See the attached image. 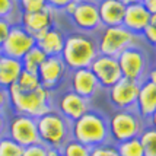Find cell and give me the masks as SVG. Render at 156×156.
Returning a JSON list of instances; mask_svg holds the SVG:
<instances>
[{
    "mask_svg": "<svg viewBox=\"0 0 156 156\" xmlns=\"http://www.w3.org/2000/svg\"><path fill=\"white\" fill-rule=\"evenodd\" d=\"M72 139L88 146L89 149L111 143L108 118L99 111L89 109L86 114L70 124Z\"/></svg>",
    "mask_w": 156,
    "mask_h": 156,
    "instance_id": "cell-1",
    "label": "cell"
},
{
    "mask_svg": "<svg viewBox=\"0 0 156 156\" xmlns=\"http://www.w3.org/2000/svg\"><path fill=\"white\" fill-rule=\"evenodd\" d=\"M7 96H9V105L12 107L15 114L32 117L35 120L54 109L53 94L44 86H40L31 92H23L16 85H12L10 88H7Z\"/></svg>",
    "mask_w": 156,
    "mask_h": 156,
    "instance_id": "cell-2",
    "label": "cell"
},
{
    "mask_svg": "<svg viewBox=\"0 0 156 156\" xmlns=\"http://www.w3.org/2000/svg\"><path fill=\"white\" fill-rule=\"evenodd\" d=\"M98 55L96 40L89 34L73 32L66 37L64 47L61 51V60L69 70L89 67Z\"/></svg>",
    "mask_w": 156,
    "mask_h": 156,
    "instance_id": "cell-3",
    "label": "cell"
},
{
    "mask_svg": "<svg viewBox=\"0 0 156 156\" xmlns=\"http://www.w3.org/2000/svg\"><path fill=\"white\" fill-rule=\"evenodd\" d=\"M70 124L58 111L51 109L50 112L37 118V130L40 143L48 149H60L69 139H72Z\"/></svg>",
    "mask_w": 156,
    "mask_h": 156,
    "instance_id": "cell-4",
    "label": "cell"
},
{
    "mask_svg": "<svg viewBox=\"0 0 156 156\" xmlns=\"http://www.w3.org/2000/svg\"><path fill=\"white\" fill-rule=\"evenodd\" d=\"M146 124L147 122H144L134 109H117L108 118L109 140H112V144H117L139 137Z\"/></svg>",
    "mask_w": 156,
    "mask_h": 156,
    "instance_id": "cell-5",
    "label": "cell"
},
{
    "mask_svg": "<svg viewBox=\"0 0 156 156\" xmlns=\"http://www.w3.org/2000/svg\"><path fill=\"white\" fill-rule=\"evenodd\" d=\"M137 37L127 31L122 25L118 27H102L99 31V37L96 40L98 54L118 57L126 48L136 45Z\"/></svg>",
    "mask_w": 156,
    "mask_h": 156,
    "instance_id": "cell-6",
    "label": "cell"
},
{
    "mask_svg": "<svg viewBox=\"0 0 156 156\" xmlns=\"http://www.w3.org/2000/svg\"><path fill=\"white\" fill-rule=\"evenodd\" d=\"M117 61H118L122 77L139 82V83L146 79V75L150 70L147 54L137 44L126 48L122 53H120L117 57Z\"/></svg>",
    "mask_w": 156,
    "mask_h": 156,
    "instance_id": "cell-7",
    "label": "cell"
},
{
    "mask_svg": "<svg viewBox=\"0 0 156 156\" xmlns=\"http://www.w3.org/2000/svg\"><path fill=\"white\" fill-rule=\"evenodd\" d=\"M6 133L7 137H10L13 142L20 144L22 147L40 143L38 130H37V120L32 117L13 114L7 120Z\"/></svg>",
    "mask_w": 156,
    "mask_h": 156,
    "instance_id": "cell-8",
    "label": "cell"
},
{
    "mask_svg": "<svg viewBox=\"0 0 156 156\" xmlns=\"http://www.w3.org/2000/svg\"><path fill=\"white\" fill-rule=\"evenodd\" d=\"M32 47H35V38L27 32L19 23H12L9 34L0 48V55L20 60Z\"/></svg>",
    "mask_w": 156,
    "mask_h": 156,
    "instance_id": "cell-9",
    "label": "cell"
},
{
    "mask_svg": "<svg viewBox=\"0 0 156 156\" xmlns=\"http://www.w3.org/2000/svg\"><path fill=\"white\" fill-rule=\"evenodd\" d=\"M89 69L96 77L101 89L108 90L114 83H117L122 77L121 70H120V66H118V61H117L115 57L98 54L94 58V61L90 63Z\"/></svg>",
    "mask_w": 156,
    "mask_h": 156,
    "instance_id": "cell-10",
    "label": "cell"
},
{
    "mask_svg": "<svg viewBox=\"0 0 156 156\" xmlns=\"http://www.w3.org/2000/svg\"><path fill=\"white\" fill-rule=\"evenodd\" d=\"M70 18L75 27L79 29V32L83 34L92 35L102 28L95 2H77Z\"/></svg>",
    "mask_w": 156,
    "mask_h": 156,
    "instance_id": "cell-11",
    "label": "cell"
},
{
    "mask_svg": "<svg viewBox=\"0 0 156 156\" xmlns=\"http://www.w3.org/2000/svg\"><path fill=\"white\" fill-rule=\"evenodd\" d=\"M140 83L121 77L108 89V99L117 109H134Z\"/></svg>",
    "mask_w": 156,
    "mask_h": 156,
    "instance_id": "cell-12",
    "label": "cell"
},
{
    "mask_svg": "<svg viewBox=\"0 0 156 156\" xmlns=\"http://www.w3.org/2000/svg\"><path fill=\"white\" fill-rule=\"evenodd\" d=\"M55 107H57L55 111H58L66 120L73 122L90 109V101L86 98H82L73 90H67L57 99Z\"/></svg>",
    "mask_w": 156,
    "mask_h": 156,
    "instance_id": "cell-13",
    "label": "cell"
},
{
    "mask_svg": "<svg viewBox=\"0 0 156 156\" xmlns=\"http://www.w3.org/2000/svg\"><path fill=\"white\" fill-rule=\"evenodd\" d=\"M134 111L142 117L144 122L153 124L156 112V83L155 82L144 80L140 82L139 95L136 99Z\"/></svg>",
    "mask_w": 156,
    "mask_h": 156,
    "instance_id": "cell-14",
    "label": "cell"
},
{
    "mask_svg": "<svg viewBox=\"0 0 156 156\" xmlns=\"http://www.w3.org/2000/svg\"><path fill=\"white\" fill-rule=\"evenodd\" d=\"M18 23L32 37H37L38 34L54 27V10L47 6L45 9L38 10V12L20 13Z\"/></svg>",
    "mask_w": 156,
    "mask_h": 156,
    "instance_id": "cell-15",
    "label": "cell"
},
{
    "mask_svg": "<svg viewBox=\"0 0 156 156\" xmlns=\"http://www.w3.org/2000/svg\"><path fill=\"white\" fill-rule=\"evenodd\" d=\"M67 67L61 60V57H47L44 63L38 69V77H40L41 86L48 90H53L58 85V82L64 77Z\"/></svg>",
    "mask_w": 156,
    "mask_h": 156,
    "instance_id": "cell-16",
    "label": "cell"
},
{
    "mask_svg": "<svg viewBox=\"0 0 156 156\" xmlns=\"http://www.w3.org/2000/svg\"><path fill=\"white\" fill-rule=\"evenodd\" d=\"M70 88L75 94L80 95L82 98L90 99V98H94L96 95V92L101 89V86L96 80V77L94 76V73L90 72V69L85 67L72 72Z\"/></svg>",
    "mask_w": 156,
    "mask_h": 156,
    "instance_id": "cell-17",
    "label": "cell"
},
{
    "mask_svg": "<svg viewBox=\"0 0 156 156\" xmlns=\"http://www.w3.org/2000/svg\"><path fill=\"white\" fill-rule=\"evenodd\" d=\"M150 22V13L146 10V7L143 6L140 2L137 3H131V5H126V12H124V18H122V27L131 34L136 37L142 35L143 29L149 25Z\"/></svg>",
    "mask_w": 156,
    "mask_h": 156,
    "instance_id": "cell-18",
    "label": "cell"
},
{
    "mask_svg": "<svg viewBox=\"0 0 156 156\" xmlns=\"http://www.w3.org/2000/svg\"><path fill=\"white\" fill-rule=\"evenodd\" d=\"M35 38V45L44 51L47 57H60L63 47H64V40L66 37L63 34L60 28L51 27L50 29L38 34Z\"/></svg>",
    "mask_w": 156,
    "mask_h": 156,
    "instance_id": "cell-19",
    "label": "cell"
},
{
    "mask_svg": "<svg viewBox=\"0 0 156 156\" xmlns=\"http://www.w3.org/2000/svg\"><path fill=\"white\" fill-rule=\"evenodd\" d=\"M96 6L102 27H118L122 23L126 5L120 0H98Z\"/></svg>",
    "mask_w": 156,
    "mask_h": 156,
    "instance_id": "cell-20",
    "label": "cell"
},
{
    "mask_svg": "<svg viewBox=\"0 0 156 156\" xmlns=\"http://www.w3.org/2000/svg\"><path fill=\"white\" fill-rule=\"evenodd\" d=\"M22 70L23 69H22L20 60L0 55V88L7 89L15 85Z\"/></svg>",
    "mask_w": 156,
    "mask_h": 156,
    "instance_id": "cell-21",
    "label": "cell"
},
{
    "mask_svg": "<svg viewBox=\"0 0 156 156\" xmlns=\"http://www.w3.org/2000/svg\"><path fill=\"white\" fill-rule=\"evenodd\" d=\"M45 58H47V55L44 54V51L35 45V47H32L27 54L20 58L22 69L25 72H29V73H38V69L44 63Z\"/></svg>",
    "mask_w": 156,
    "mask_h": 156,
    "instance_id": "cell-22",
    "label": "cell"
},
{
    "mask_svg": "<svg viewBox=\"0 0 156 156\" xmlns=\"http://www.w3.org/2000/svg\"><path fill=\"white\" fill-rule=\"evenodd\" d=\"M137 139L142 144L144 156H156V130L153 124H146Z\"/></svg>",
    "mask_w": 156,
    "mask_h": 156,
    "instance_id": "cell-23",
    "label": "cell"
},
{
    "mask_svg": "<svg viewBox=\"0 0 156 156\" xmlns=\"http://www.w3.org/2000/svg\"><path fill=\"white\" fill-rule=\"evenodd\" d=\"M115 149L120 156H144L143 147L137 137L126 140V142H121V143H117Z\"/></svg>",
    "mask_w": 156,
    "mask_h": 156,
    "instance_id": "cell-24",
    "label": "cell"
},
{
    "mask_svg": "<svg viewBox=\"0 0 156 156\" xmlns=\"http://www.w3.org/2000/svg\"><path fill=\"white\" fill-rule=\"evenodd\" d=\"M20 90L23 92H31V90H35L41 86V82H40V77L37 73H29V72H25L22 70L20 76L18 77V80L15 83Z\"/></svg>",
    "mask_w": 156,
    "mask_h": 156,
    "instance_id": "cell-25",
    "label": "cell"
},
{
    "mask_svg": "<svg viewBox=\"0 0 156 156\" xmlns=\"http://www.w3.org/2000/svg\"><path fill=\"white\" fill-rule=\"evenodd\" d=\"M60 152L63 156H89L90 149L88 146L73 140V139H69L60 147Z\"/></svg>",
    "mask_w": 156,
    "mask_h": 156,
    "instance_id": "cell-26",
    "label": "cell"
},
{
    "mask_svg": "<svg viewBox=\"0 0 156 156\" xmlns=\"http://www.w3.org/2000/svg\"><path fill=\"white\" fill-rule=\"evenodd\" d=\"M22 150L23 147L13 142L10 137H0V156H22Z\"/></svg>",
    "mask_w": 156,
    "mask_h": 156,
    "instance_id": "cell-27",
    "label": "cell"
},
{
    "mask_svg": "<svg viewBox=\"0 0 156 156\" xmlns=\"http://www.w3.org/2000/svg\"><path fill=\"white\" fill-rule=\"evenodd\" d=\"M20 13H32L47 7V0H16Z\"/></svg>",
    "mask_w": 156,
    "mask_h": 156,
    "instance_id": "cell-28",
    "label": "cell"
},
{
    "mask_svg": "<svg viewBox=\"0 0 156 156\" xmlns=\"http://www.w3.org/2000/svg\"><path fill=\"white\" fill-rule=\"evenodd\" d=\"M89 156H120L115 149V144L112 143H107V144H101L90 149Z\"/></svg>",
    "mask_w": 156,
    "mask_h": 156,
    "instance_id": "cell-29",
    "label": "cell"
},
{
    "mask_svg": "<svg viewBox=\"0 0 156 156\" xmlns=\"http://www.w3.org/2000/svg\"><path fill=\"white\" fill-rule=\"evenodd\" d=\"M16 9H18L16 0H0V18L10 22V16L15 13Z\"/></svg>",
    "mask_w": 156,
    "mask_h": 156,
    "instance_id": "cell-30",
    "label": "cell"
},
{
    "mask_svg": "<svg viewBox=\"0 0 156 156\" xmlns=\"http://www.w3.org/2000/svg\"><path fill=\"white\" fill-rule=\"evenodd\" d=\"M48 147L42 143H35L31 146H27L22 150V156H47Z\"/></svg>",
    "mask_w": 156,
    "mask_h": 156,
    "instance_id": "cell-31",
    "label": "cell"
},
{
    "mask_svg": "<svg viewBox=\"0 0 156 156\" xmlns=\"http://www.w3.org/2000/svg\"><path fill=\"white\" fill-rule=\"evenodd\" d=\"M142 35H143V38L153 47V45H155V41H156V25H150L149 23L147 27L143 29Z\"/></svg>",
    "mask_w": 156,
    "mask_h": 156,
    "instance_id": "cell-32",
    "label": "cell"
},
{
    "mask_svg": "<svg viewBox=\"0 0 156 156\" xmlns=\"http://www.w3.org/2000/svg\"><path fill=\"white\" fill-rule=\"evenodd\" d=\"M10 22L7 19H3V18H0V48L3 45V42L6 40L7 34H9V29H10Z\"/></svg>",
    "mask_w": 156,
    "mask_h": 156,
    "instance_id": "cell-33",
    "label": "cell"
},
{
    "mask_svg": "<svg viewBox=\"0 0 156 156\" xmlns=\"http://www.w3.org/2000/svg\"><path fill=\"white\" fill-rule=\"evenodd\" d=\"M75 0H47V6L53 10H63V7Z\"/></svg>",
    "mask_w": 156,
    "mask_h": 156,
    "instance_id": "cell-34",
    "label": "cell"
},
{
    "mask_svg": "<svg viewBox=\"0 0 156 156\" xmlns=\"http://www.w3.org/2000/svg\"><path fill=\"white\" fill-rule=\"evenodd\" d=\"M9 107V96H7V89L0 88V112H3Z\"/></svg>",
    "mask_w": 156,
    "mask_h": 156,
    "instance_id": "cell-35",
    "label": "cell"
},
{
    "mask_svg": "<svg viewBox=\"0 0 156 156\" xmlns=\"http://www.w3.org/2000/svg\"><path fill=\"white\" fill-rule=\"evenodd\" d=\"M140 3L150 15H156V0H140Z\"/></svg>",
    "mask_w": 156,
    "mask_h": 156,
    "instance_id": "cell-36",
    "label": "cell"
},
{
    "mask_svg": "<svg viewBox=\"0 0 156 156\" xmlns=\"http://www.w3.org/2000/svg\"><path fill=\"white\" fill-rule=\"evenodd\" d=\"M6 124L7 120L3 112H0V137L2 136H6Z\"/></svg>",
    "mask_w": 156,
    "mask_h": 156,
    "instance_id": "cell-37",
    "label": "cell"
},
{
    "mask_svg": "<svg viewBox=\"0 0 156 156\" xmlns=\"http://www.w3.org/2000/svg\"><path fill=\"white\" fill-rule=\"evenodd\" d=\"M76 3H77V0H75V2H72V3H69V5H66V6L63 7V12H64V15L70 16V15L73 13V10H75V7H76Z\"/></svg>",
    "mask_w": 156,
    "mask_h": 156,
    "instance_id": "cell-38",
    "label": "cell"
},
{
    "mask_svg": "<svg viewBox=\"0 0 156 156\" xmlns=\"http://www.w3.org/2000/svg\"><path fill=\"white\" fill-rule=\"evenodd\" d=\"M47 156H63V155H61L60 149H48Z\"/></svg>",
    "mask_w": 156,
    "mask_h": 156,
    "instance_id": "cell-39",
    "label": "cell"
},
{
    "mask_svg": "<svg viewBox=\"0 0 156 156\" xmlns=\"http://www.w3.org/2000/svg\"><path fill=\"white\" fill-rule=\"evenodd\" d=\"M121 3L124 5H131V3H137V2H140V0H120Z\"/></svg>",
    "mask_w": 156,
    "mask_h": 156,
    "instance_id": "cell-40",
    "label": "cell"
},
{
    "mask_svg": "<svg viewBox=\"0 0 156 156\" xmlns=\"http://www.w3.org/2000/svg\"><path fill=\"white\" fill-rule=\"evenodd\" d=\"M150 25H156V15H150Z\"/></svg>",
    "mask_w": 156,
    "mask_h": 156,
    "instance_id": "cell-41",
    "label": "cell"
},
{
    "mask_svg": "<svg viewBox=\"0 0 156 156\" xmlns=\"http://www.w3.org/2000/svg\"><path fill=\"white\" fill-rule=\"evenodd\" d=\"M77 2H95L96 3V0H77Z\"/></svg>",
    "mask_w": 156,
    "mask_h": 156,
    "instance_id": "cell-42",
    "label": "cell"
},
{
    "mask_svg": "<svg viewBox=\"0 0 156 156\" xmlns=\"http://www.w3.org/2000/svg\"><path fill=\"white\" fill-rule=\"evenodd\" d=\"M96 2H98V0H96Z\"/></svg>",
    "mask_w": 156,
    "mask_h": 156,
    "instance_id": "cell-43",
    "label": "cell"
}]
</instances>
